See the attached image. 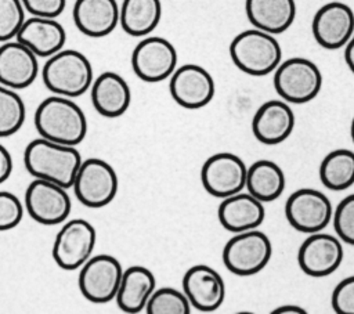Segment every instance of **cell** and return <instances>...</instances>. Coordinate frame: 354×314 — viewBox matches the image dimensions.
<instances>
[{
    "label": "cell",
    "mask_w": 354,
    "mask_h": 314,
    "mask_svg": "<svg viewBox=\"0 0 354 314\" xmlns=\"http://www.w3.org/2000/svg\"><path fill=\"white\" fill-rule=\"evenodd\" d=\"M24 216L21 201L8 191H0V231H8L17 227Z\"/></svg>",
    "instance_id": "33"
},
{
    "label": "cell",
    "mask_w": 354,
    "mask_h": 314,
    "mask_svg": "<svg viewBox=\"0 0 354 314\" xmlns=\"http://www.w3.org/2000/svg\"><path fill=\"white\" fill-rule=\"evenodd\" d=\"M319 180L332 191L350 188L354 184V152L339 148L326 154L319 165Z\"/></svg>",
    "instance_id": "28"
},
{
    "label": "cell",
    "mask_w": 354,
    "mask_h": 314,
    "mask_svg": "<svg viewBox=\"0 0 354 314\" xmlns=\"http://www.w3.org/2000/svg\"><path fill=\"white\" fill-rule=\"evenodd\" d=\"M71 207L72 202L66 188L57 183L35 178L25 191V209L36 223L61 224L68 219Z\"/></svg>",
    "instance_id": "12"
},
{
    "label": "cell",
    "mask_w": 354,
    "mask_h": 314,
    "mask_svg": "<svg viewBox=\"0 0 354 314\" xmlns=\"http://www.w3.org/2000/svg\"><path fill=\"white\" fill-rule=\"evenodd\" d=\"M116 0H76L72 15L76 28L88 37H104L119 24Z\"/></svg>",
    "instance_id": "22"
},
{
    "label": "cell",
    "mask_w": 354,
    "mask_h": 314,
    "mask_svg": "<svg viewBox=\"0 0 354 314\" xmlns=\"http://www.w3.org/2000/svg\"><path fill=\"white\" fill-rule=\"evenodd\" d=\"M272 256L270 238L257 228L236 232L223 249V263L228 271L239 277L260 273Z\"/></svg>",
    "instance_id": "6"
},
{
    "label": "cell",
    "mask_w": 354,
    "mask_h": 314,
    "mask_svg": "<svg viewBox=\"0 0 354 314\" xmlns=\"http://www.w3.org/2000/svg\"><path fill=\"white\" fill-rule=\"evenodd\" d=\"M162 18L160 0H123L119 24L130 36H147L159 25Z\"/></svg>",
    "instance_id": "27"
},
{
    "label": "cell",
    "mask_w": 354,
    "mask_h": 314,
    "mask_svg": "<svg viewBox=\"0 0 354 314\" xmlns=\"http://www.w3.org/2000/svg\"><path fill=\"white\" fill-rule=\"evenodd\" d=\"M220 224L231 232H243L259 228L266 219L261 201L249 192H238L223 198L217 209Z\"/></svg>",
    "instance_id": "20"
},
{
    "label": "cell",
    "mask_w": 354,
    "mask_h": 314,
    "mask_svg": "<svg viewBox=\"0 0 354 314\" xmlns=\"http://www.w3.org/2000/svg\"><path fill=\"white\" fill-rule=\"evenodd\" d=\"M285 185L286 178L283 170L272 160L260 159L248 167L245 188L263 203L279 198Z\"/></svg>",
    "instance_id": "26"
},
{
    "label": "cell",
    "mask_w": 354,
    "mask_h": 314,
    "mask_svg": "<svg viewBox=\"0 0 354 314\" xmlns=\"http://www.w3.org/2000/svg\"><path fill=\"white\" fill-rule=\"evenodd\" d=\"M295 113L283 100L264 102L252 119L253 136L266 145H275L285 141L292 134Z\"/></svg>",
    "instance_id": "19"
},
{
    "label": "cell",
    "mask_w": 354,
    "mask_h": 314,
    "mask_svg": "<svg viewBox=\"0 0 354 314\" xmlns=\"http://www.w3.org/2000/svg\"><path fill=\"white\" fill-rule=\"evenodd\" d=\"M315 41L326 50L346 47L354 35V11L342 1H330L317 10L313 18Z\"/></svg>",
    "instance_id": "16"
},
{
    "label": "cell",
    "mask_w": 354,
    "mask_h": 314,
    "mask_svg": "<svg viewBox=\"0 0 354 314\" xmlns=\"http://www.w3.org/2000/svg\"><path fill=\"white\" fill-rule=\"evenodd\" d=\"M18 41L32 50L39 58H48L64 48L66 33L55 18H26L17 37Z\"/></svg>",
    "instance_id": "21"
},
{
    "label": "cell",
    "mask_w": 354,
    "mask_h": 314,
    "mask_svg": "<svg viewBox=\"0 0 354 314\" xmlns=\"http://www.w3.org/2000/svg\"><path fill=\"white\" fill-rule=\"evenodd\" d=\"M183 290L191 306L202 313L217 310L225 297L223 277L206 264H195L185 271Z\"/></svg>",
    "instance_id": "17"
},
{
    "label": "cell",
    "mask_w": 354,
    "mask_h": 314,
    "mask_svg": "<svg viewBox=\"0 0 354 314\" xmlns=\"http://www.w3.org/2000/svg\"><path fill=\"white\" fill-rule=\"evenodd\" d=\"M25 11L21 0H0V43L17 37L26 19Z\"/></svg>",
    "instance_id": "31"
},
{
    "label": "cell",
    "mask_w": 354,
    "mask_h": 314,
    "mask_svg": "<svg viewBox=\"0 0 354 314\" xmlns=\"http://www.w3.org/2000/svg\"><path fill=\"white\" fill-rule=\"evenodd\" d=\"M274 314H306L307 311L300 307V306H295V304H286V306H279L277 307L274 311Z\"/></svg>",
    "instance_id": "38"
},
{
    "label": "cell",
    "mask_w": 354,
    "mask_h": 314,
    "mask_svg": "<svg viewBox=\"0 0 354 314\" xmlns=\"http://www.w3.org/2000/svg\"><path fill=\"white\" fill-rule=\"evenodd\" d=\"M342 241L330 234L314 232L303 241L297 252L300 270L308 277H326L343 263Z\"/></svg>",
    "instance_id": "15"
},
{
    "label": "cell",
    "mask_w": 354,
    "mask_h": 314,
    "mask_svg": "<svg viewBox=\"0 0 354 314\" xmlns=\"http://www.w3.org/2000/svg\"><path fill=\"white\" fill-rule=\"evenodd\" d=\"M72 187L80 203L98 209L115 199L119 180L111 163L100 158H87L82 160Z\"/></svg>",
    "instance_id": "7"
},
{
    "label": "cell",
    "mask_w": 354,
    "mask_h": 314,
    "mask_svg": "<svg viewBox=\"0 0 354 314\" xmlns=\"http://www.w3.org/2000/svg\"><path fill=\"white\" fill-rule=\"evenodd\" d=\"M97 242V232L84 219L68 220L57 232L53 243V259L62 270L80 268L91 256Z\"/></svg>",
    "instance_id": "8"
},
{
    "label": "cell",
    "mask_w": 354,
    "mask_h": 314,
    "mask_svg": "<svg viewBox=\"0 0 354 314\" xmlns=\"http://www.w3.org/2000/svg\"><path fill=\"white\" fill-rule=\"evenodd\" d=\"M26 109L17 90L0 84V138L15 134L24 124Z\"/></svg>",
    "instance_id": "29"
},
{
    "label": "cell",
    "mask_w": 354,
    "mask_h": 314,
    "mask_svg": "<svg viewBox=\"0 0 354 314\" xmlns=\"http://www.w3.org/2000/svg\"><path fill=\"white\" fill-rule=\"evenodd\" d=\"M350 134H351V140H353V142H354V116H353L351 126H350Z\"/></svg>",
    "instance_id": "39"
},
{
    "label": "cell",
    "mask_w": 354,
    "mask_h": 314,
    "mask_svg": "<svg viewBox=\"0 0 354 314\" xmlns=\"http://www.w3.org/2000/svg\"><path fill=\"white\" fill-rule=\"evenodd\" d=\"M94 109L105 118L122 116L130 107L131 91L127 82L116 72L100 73L90 87Z\"/></svg>",
    "instance_id": "23"
},
{
    "label": "cell",
    "mask_w": 354,
    "mask_h": 314,
    "mask_svg": "<svg viewBox=\"0 0 354 314\" xmlns=\"http://www.w3.org/2000/svg\"><path fill=\"white\" fill-rule=\"evenodd\" d=\"M37 58L17 39L4 41L0 46V84L14 90L29 87L39 75Z\"/></svg>",
    "instance_id": "18"
},
{
    "label": "cell",
    "mask_w": 354,
    "mask_h": 314,
    "mask_svg": "<svg viewBox=\"0 0 354 314\" xmlns=\"http://www.w3.org/2000/svg\"><path fill=\"white\" fill-rule=\"evenodd\" d=\"M12 172V158L10 151L0 144V184H3Z\"/></svg>",
    "instance_id": "36"
},
{
    "label": "cell",
    "mask_w": 354,
    "mask_h": 314,
    "mask_svg": "<svg viewBox=\"0 0 354 314\" xmlns=\"http://www.w3.org/2000/svg\"><path fill=\"white\" fill-rule=\"evenodd\" d=\"M191 308L184 290L170 286L155 289L145 306L148 314H189Z\"/></svg>",
    "instance_id": "30"
},
{
    "label": "cell",
    "mask_w": 354,
    "mask_h": 314,
    "mask_svg": "<svg viewBox=\"0 0 354 314\" xmlns=\"http://www.w3.org/2000/svg\"><path fill=\"white\" fill-rule=\"evenodd\" d=\"M155 289L156 279L153 273L142 266H131L123 270L122 281L115 297L118 307L123 313H140L145 310Z\"/></svg>",
    "instance_id": "24"
},
{
    "label": "cell",
    "mask_w": 354,
    "mask_h": 314,
    "mask_svg": "<svg viewBox=\"0 0 354 314\" xmlns=\"http://www.w3.org/2000/svg\"><path fill=\"white\" fill-rule=\"evenodd\" d=\"M330 302L337 314H354V275L342 279L336 285Z\"/></svg>",
    "instance_id": "34"
},
{
    "label": "cell",
    "mask_w": 354,
    "mask_h": 314,
    "mask_svg": "<svg viewBox=\"0 0 354 314\" xmlns=\"http://www.w3.org/2000/svg\"><path fill=\"white\" fill-rule=\"evenodd\" d=\"M288 223L306 234L319 232L333 219V207L329 198L314 188H300L292 192L285 203Z\"/></svg>",
    "instance_id": "10"
},
{
    "label": "cell",
    "mask_w": 354,
    "mask_h": 314,
    "mask_svg": "<svg viewBox=\"0 0 354 314\" xmlns=\"http://www.w3.org/2000/svg\"><path fill=\"white\" fill-rule=\"evenodd\" d=\"M82 160L73 145L54 142L43 137L32 140L24 151V163L29 174L65 188L72 187Z\"/></svg>",
    "instance_id": "2"
},
{
    "label": "cell",
    "mask_w": 354,
    "mask_h": 314,
    "mask_svg": "<svg viewBox=\"0 0 354 314\" xmlns=\"http://www.w3.org/2000/svg\"><path fill=\"white\" fill-rule=\"evenodd\" d=\"M33 123L40 137L65 145L76 147L87 133V120L82 108L72 98L57 94L37 105Z\"/></svg>",
    "instance_id": "1"
},
{
    "label": "cell",
    "mask_w": 354,
    "mask_h": 314,
    "mask_svg": "<svg viewBox=\"0 0 354 314\" xmlns=\"http://www.w3.org/2000/svg\"><path fill=\"white\" fill-rule=\"evenodd\" d=\"M25 10L33 17L57 18L65 10L66 0H21Z\"/></svg>",
    "instance_id": "35"
},
{
    "label": "cell",
    "mask_w": 354,
    "mask_h": 314,
    "mask_svg": "<svg viewBox=\"0 0 354 314\" xmlns=\"http://www.w3.org/2000/svg\"><path fill=\"white\" fill-rule=\"evenodd\" d=\"M123 268L111 255L91 256L79 271L77 285L84 299L91 303H108L116 297Z\"/></svg>",
    "instance_id": "9"
},
{
    "label": "cell",
    "mask_w": 354,
    "mask_h": 314,
    "mask_svg": "<svg viewBox=\"0 0 354 314\" xmlns=\"http://www.w3.org/2000/svg\"><path fill=\"white\" fill-rule=\"evenodd\" d=\"M131 68L147 83L162 82L177 68V51L165 37L148 36L138 41L131 53Z\"/></svg>",
    "instance_id": "13"
},
{
    "label": "cell",
    "mask_w": 354,
    "mask_h": 314,
    "mask_svg": "<svg viewBox=\"0 0 354 314\" xmlns=\"http://www.w3.org/2000/svg\"><path fill=\"white\" fill-rule=\"evenodd\" d=\"M322 87V73L310 59L289 58L274 71V89L277 94L290 104H306L314 100Z\"/></svg>",
    "instance_id": "5"
},
{
    "label": "cell",
    "mask_w": 354,
    "mask_h": 314,
    "mask_svg": "<svg viewBox=\"0 0 354 314\" xmlns=\"http://www.w3.org/2000/svg\"><path fill=\"white\" fill-rule=\"evenodd\" d=\"M344 61H346L348 69L354 73V35L351 36V39H350L348 43L346 44V48H344Z\"/></svg>",
    "instance_id": "37"
},
{
    "label": "cell",
    "mask_w": 354,
    "mask_h": 314,
    "mask_svg": "<svg viewBox=\"0 0 354 314\" xmlns=\"http://www.w3.org/2000/svg\"><path fill=\"white\" fill-rule=\"evenodd\" d=\"M230 57L239 71L252 76H266L281 64L282 50L274 35L253 28L232 39Z\"/></svg>",
    "instance_id": "4"
},
{
    "label": "cell",
    "mask_w": 354,
    "mask_h": 314,
    "mask_svg": "<svg viewBox=\"0 0 354 314\" xmlns=\"http://www.w3.org/2000/svg\"><path fill=\"white\" fill-rule=\"evenodd\" d=\"M44 86L57 95L79 97L86 93L94 80L88 58L77 50H59L48 57L41 68Z\"/></svg>",
    "instance_id": "3"
},
{
    "label": "cell",
    "mask_w": 354,
    "mask_h": 314,
    "mask_svg": "<svg viewBox=\"0 0 354 314\" xmlns=\"http://www.w3.org/2000/svg\"><path fill=\"white\" fill-rule=\"evenodd\" d=\"M245 10L254 28L271 35L288 30L296 18L295 0H246Z\"/></svg>",
    "instance_id": "25"
},
{
    "label": "cell",
    "mask_w": 354,
    "mask_h": 314,
    "mask_svg": "<svg viewBox=\"0 0 354 314\" xmlns=\"http://www.w3.org/2000/svg\"><path fill=\"white\" fill-rule=\"evenodd\" d=\"M169 91L180 107L199 109L213 100L216 84L212 75L203 66L184 64L171 73Z\"/></svg>",
    "instance_id": "14"
},
{
    "label": "cell",
    "mask_w": 354,
    "mask_h": 314,
    "mask_svg": "<svg viewBox=\"0 0 354 314\" xmlns=\"http://www.w3.org/2000/svg\"><path fill=\"white\" fill-rule=\"evenodd\" d=\"M332 221L339 239L354 246V194L339 202L333 210Z\"/></svg>",
    "instance_id": "32"
},
{
    "label": "cell",
    "mask_w": 354,
    "mask_h": 314,
    "mask_svg": "<svg viewBox=\"0 0 354 314\" xmlns=\"http://www.w3.org/2000/svg\"><path fill=\"white\" fill-rule=\"evenodd\" d=\"M248 167L232 152H217L209 156L201 169V183L214 198H227L246 187Z\"/></svg>",
    "instance_id": "11"
}]
</instances>
